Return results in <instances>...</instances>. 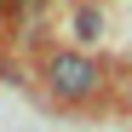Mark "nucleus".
<instances>
[{
  "instance_id": "nucleus-1",
  "label": "nucleus",
  "mask_w": 132,
  "mask_h": 132,
  "mask_svg": "<svg viewBox=\"0 0 132 132\" xmlns=\"http://www.w3.org/2000/svg\"><path fill=\"white\" fill-rule=\"evenodd\" d=\"M46 86H52L57 103H86V98H98L103 69H98V57H86V52H52L46 57Z\"/></svg>"
},
{
  "instance_id": "nucleus-2",
  "label": "nucleus",
  "mask_w": 132,
  "mask_h": 132,
  "mask_svg": "<svg viewBox=\"0 0 132 132\" xmlns=\"http://www.w3.org/2000/svg\"><path fill=\"white\" fill-rule=\"evenodd\" d=\"M75 35H80V40H98V35H103V12H98V6H75Z\"/></svg>"
},
{
  "instance_id": "nucleus-3",
  "label": "nucleus",
  "mask_w": 132,
  "mask_h": 132,
  "mask_svg": "<svg viewBox=\"0 0 132 132\" xmlns=\"http://www.w3.org/2000/svg\"><path fill=\"white\" fill-rule=\"evenodd\" d=\"M6 6H12V12H40L46 0H6Z\"/></svg>"
},
{
  "instance_id": "nucleus-4",
  "label": "nucleus",
  "mask_w": 132,
  "mask_h": 132,
  "mask_svg": "<svg viewBox=\"0 0 132 132\" xmlns=\"http://www.w3.org/2000/svg\"><path fill=\"white\" fill-rule=\"evenodd\" d=\"M126 109H132V75H126Z\"/></svg>"
}]
</instances>
